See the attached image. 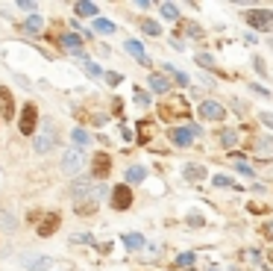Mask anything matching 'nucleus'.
<instances>
[{
  "label": "nucleus",
  "instance_id": "f257e3e1",
  "mask_svg": "<svg viewBox=\"0 0 273 271\" xmlns=\"http://www.w3.org/2000/svg\"><path fill=\"white\" fill-rule=\"evenodd\" d=\"M191 109H188V101L180 98V95H171L168 101L159 106V118L162 121H174V118H188Z\"/></svg>",
  "mask_w": 273,
  "mask_h": 271
},
{
  "label": "nucleus",
  "instance_id": "f03ea898",
  "mask_svg": "<svg viewBox=\"0 0 273 271\" xmlns=\"http://www.w3.org/2000/svg\"><path fill=\"white\" fill-rule=\"evenodd\" d=\"M56 144V133H53V121H41V133L32 138L35 153H50Z\"/></svg>",
  "mask_w": 273,
  "mask_h": 271
},
{
  "label": "nucleus",
  "instance_id": "7ed1b4c3",
  "mask_svg": "<svg viewBox=\"0 0 273 271\" xmlns=\"http://www.w3.org/2000/svg\"><path fill=\"white\" fill-rule=\"evenodd\" d=\"M247 24L253 30L273 33V12H268V9H253V12H247Z\"/></svg>",
  "mask_w": 273,
  "mask_h": 271
},
{
  "label": "nucleus",
  "instance_id": "20e7f679",
  "mask_svg": "<svg viewBox=\"0 0 273 271\" xmlns=\"http://www.w3.org/2000/svg\"><path fill=\"white\" fill-rule=\"evenodd\" d=\"M200 133H203V130H200L197 124H191V127H171V133H168V136H171V141H174V144L188 147V144H191Z\"/></svg>",
  "mask_w": 273,
  "mask_h": 271
},
{
  "label": "nucleus",
  "instance_id": "39448f33",
  "mask_svg": "<svg viewBox=\"0 0 273 271\" xmlns=\"http://www.w3.org/2000/svg\"><path fill=\"white\" fill-rule=\"evenodd\" d=\"M109 171H112V156L109 153H97L94 162H91V180L94 183H103L109 177Z\"/></svg>",
  "mask_w": 273,
  "mask_h": 271
},
{
  "label": "nucleus",
  "instance_id": "423d86ee",
  "mask_svg": "<svg viewBox=\"0 0 273 271\" xmlns=\"http://www.w3.org/2000/svg\"><path fill=\"white\" fill-rule=\"evenodd\" d=\"M35 124H38V106H35V103H27V106L21 109V121H18V127H21V133L24 136H32L35 133Z\"/></svg>",
  "mask_w": 273,
  "mask_h": 271
},
{
  "label": "nucleus",
  "instance_id": "0eeeda50",
  "mask_svg": "<svg viewBox=\"0 0 273 271\" xmlns=\"http://www.w3.org/2000/svg\"><path fill=\"white\" fill-rule=\"evenodd\" d=\"M59 224H62L59 212H47V215H41V221H38V236L41 239L53 236V233L59 230Z\"/></svg>",
  "mask_w": 273,
  "mask_h": 271
},
{
  "label": "nucleus",
  "instance_id": "6e6552de",
  "mask_svg": "<svg viewBox=\"0 0 273 271\" xmlns=\"http://www.w3.org/2000/svg\"><path fill=\"white\" fill-rule=\"evenodd\" d=\"M197 112H200V118H203V121H220V118L226 115V109H223L217 101H203Z\"/></svg>",
  "mask_w": 273,
  "mask_h": 271
},
{
  "label": "nucleus",
  "instance_id": "1a4fd4ad",
  "mask_svg": "<svg viewBox=\"0 0 273 271\" xmlns=\"http://www.w3.org/2000/svg\"><path fill=\"white\" fill-rule=\"evenodd\" d=\"M112 206L123 212V209H129L132 206V192H129V186H115L112 189Z\"/></svg>",
  "mask_w": 273,
  "mask_h": 271
},
{
  "label": "nucleus",
  "instance_id": "9d476101",
  "mask_svg": "<svg viewBox=\"0 0 273 271\" xmlns=\"http://www.w3.org/2000/svg\"><path fill=\"white\" fill-rule=\"evenodd\" d=\"M83 165H86L83 150H68V153H65V159H62V168L68 171V174H80Z\"/></svg>",
  "mask_w": 273,
  "mask_h": 271
},
{
  "label": "nucleus",
  "instance_id": "9b49d317",
  "mask_svg": "<svg viewBox=\"0 0 273 271\" xmlns=\"http://www.w3.org/2000/svg\"><path fill=\"white\" fill-rule=\"evenodd\" d=\"M0 118H6V121L15 118V98L6 86H0Z\"/></svg>",
  "mask_w": 273,
  "mask_h": 271
},
{
  "label": "nucleus",
  "instance_id": "f8f14e48",
  "mask_svg": "<svg viewBox=\"0 0 273 271\" xmlns=\"http://www.w3.org/2000/svg\"><path fill=\"white\" fill-rule=\"evenodd\" d=\"M56 41H59V44H62V47H65V50H71V53H77L80 59H89V56L83 53V38H80V35H74V33H65V35H59Z\"/></svg>",
  "mask_w": 273,
  "mask_h": 271
},
{
  "label": "nucleus",
  "instance_id": "ddd939ff",
  "mask_svg": "<svg viewBox=\"0 0 273 271\" xmlns=\"http://www.w3.org/2000/svg\"><path fill=\"white\" fill-rule=\"evenodd\" d=\"M123 47H126V53H132V56H135V59H138L141 65H150V59H147V53H144L141 41H126Z\"/></svg>",
  "mask_w": 273,
  "mask_h": 271
},
{
  "label": "nucleus",
  "instance_id": "4468645a",
  "mask_svg": "<svg viewBox=\"0 0 273 271\" xmlns=\"http://www.w3.org/2000/svg\"><path fill=\"white\" fill-rule=\"evenodd\" d=\"M147 83H150L153 92H159V95H165V92L171 89V80H168V77H162V74H150V80H147Z\"/></svg>",
  "mask_w": 273,
  "mask_h": 271
},
{
  "label": "nucleus",
  "instance_id": "2eb2a0df",
  "mask_svg": "<svg viewBox=\"0 0 273 271\" xmlns=\"http://www.w3.org/2000/svg\"><path fill=\"white\" fill-rule=\"evenodd\" d=\"M203 177H206V168H203V165H185V180L200 183Z\"/></svg>",
  "mask_w": 273,
  "mask_h": 271
},
{
  "label": "nucleus",
  "instance_id": "dca6fc26",
  "mask_svg": "<svg viewBox=\"0 0 273 271\" xmlns=\"http://www.w3.org/2000/svg\"><path fill=\"white\" fill-rule=\"evenodd\" d=\"M123 248H129V251L144 248V236H138V233H126V236H123Z\"/></svg>",
  "mask_w": 273,
  "mask_h": 271
},
{
  "label": "nucleus",
  "instance_id": "f3484780",
  "mask_svg": "<svg viewBox=\"0 0 273 271\" xmlns=\"http://www.w3.org/2000/svg\"><path fill=\"white\" fill-rule=\"evenodd\" d=\"M74 12L83 15V18H94V15H97V6H94V3H77Z\"/></svg>",
  "mask_w": 273,
  "mask_h": 271
},
{
  "label": "nucleus",
  "instance_id": "a211bd4d",
  "mask_svg": "<svg viewBox=\"0 0 273 271\" xmlns=\"http://www.w3.org/2000/svg\"><path fill=\"white\" fill-rule=\"evenodd\" d=\"M220 144L223 147H235L238 144V133L235 130H220Z\"/></svg>",
  "mask_w": 273,
  "mask_h": 271
},
{
  "label": "nucleus",
  "instance_id": "6ab92c4d",
  "mask_svg": "<svg viewBox=\"0 0 273 271\" xmlns=\"http://www.w3.org/2000/svg\"><path fill=\"white\" fill-rule=\"evenodd\" d=\"M144 177H147V171L141 168V165H132V168L126 171V180H129V183H141Z\"/></svg>",
  "mask_w": 273,
  "mask_h": 271
},
{
  "label": "nucleus",
  "instance_id": "aec40b11",
  "mask_svg": "<svg viewBox=\"0 0 273 271\" xmlns=\"http://www.w3.org/2000/svg\"><path fill=\"white\" fill-rule=\"evenodd\" d=\"M94 30H97V33H103V35H112V33H115V24H112V21L97 18V21H94Z\"/></svg>",
  "mask_w": 273,
  "mask_h": 271
},
{
  "label": "nucleus",
  "instance_id": "412c9836",
  "mask_svg": "<svg viewBox=\"0 0 273 271\" xmlns=\"http://www.w3.org/2000/svg\"><path fill=\"white\" fill-rule=\"evenodd\" d=\"M162 15H165L168 21H180V9H177L174 3H162Z\"/></svg>",
  "mask_w": 273,
  "mask_h": 271
},
{
  "label": "nucleus",
  "instance_id": "4be33fe9",
  "mask_svg": "<svg viewBox=\"0 0 273 271\" xmlns=\"http://www.w3.org/2000/svg\"><path fill=\"white\" fill-rule=\"evenodd\" d=\"M24 27H27V33H32V35H35V33H41V15H30Z\"/></svg>",
  "mask_w": 273,
  "mask_h": 271
},
{
  "label": "nucleus",
  "instance_id": "5701e85b",
  "mask_svg": "<svg viewBox=\"0 0 273 271\" xmlns=\"http://www.w3.org/2000/svg\"><path fill=\"white\" fill-rule=\"evenodd\" d=\"M94 212H97V203H94V201H80L77 215H94Z\"/></svg>",
  "mask_w": 273,
  "mask_h": 271
},
{
  "label": "nucleus",
  "instance_id": "b1692460",
  "mask_svg": "<svg viewBox=\"0 0 273 271\" xmlns=\"http://www.w3.org/2000/svg\"><path fill=\"white\" fill-rule=\"evenodd\" d=\"M71 141H74V144H77V147H83V144H89V133H86V130H80V127H77V130H74V133H71Z\"/></svg>",
  "mask_w": 273,
  "mask_h": 271
},
{
  "label": "nucleus",
  "instance_id": "393cba45",
  "mask_svg": "<svg viewBox=\"0 0 273 271\" xmlns=\"http://www.w3.org/2000/svg\"><path fill=\"white\" fill-rule=\"evenodd\" d=\"M138 133H141V136H138V144H147V141H150V124H147V121H141V124H138Z\"/></svg>",
  "mask_w": 273,
  "mask_h": 271
},
{
  "label": "nucleus",
  "instance_id": "a878e982",
  "mask_svg": "<svg viewBox=\"0 0 273 271\" xmlns=\"http://www.w3.org/2000/svg\"><path fill=\"white\" fill-rule=\"evenodd\" d=\"M165 71H168V74H171V77H174V80H177V83H180V86H188V77H185V74H182V71H177V68H171V62H168V65H165Z\"/></svg>",
  "mask_w": 273,
  "mask_h": 271
},
{
  "label": "nucleus",
  "instance_id": "bb28decb",
  "mask_svg": "<svg viewBox=\"0 0 273 271\" xmlns=\"http://www.w3.org/2000/svg\"><path fill=\"white\" fill-rule=\"evenodd\" d=\"M83 68L89 71V74H91V77H94V80H100V77H103V71H100V65H94L91 59H83Z\"/></svg>",
  "mask_w": 273,
  "mask_h": 271
},
{
  "label": "nucleus",
  "instance_id": "cd10ccee",
  "mask_svg": "<svg viewBox=\"0 0 273 271\" xmlns=\"http://www.w3.org/2000/svg\"><path fill=\"white\" fill-rule=\"evenodd\" d=\"M182 27H185V33H188V35H194V38H203V30H200L194 21H188V24H182Z\"/></svg>",
  "mask_w": 273,
  "mask_h": 271
},
{
  "label": "nucleus",
  "instance_id": "c85d7f7f",
  "mask_svg": "<svg viewBox=\"0 0 273 271\" xmlns=\"http://www.w3.org/2000/svg\"><path fill=\"white\" fill-rule=\"evenodd\" d=\"M194 62H197V65H200V68H214V59H212V56H209V53H200V56H197Z\"/></svg>",
  "mask_w": 273,
  "mask_h": 271
},
{
  "label": "nucleus",
  "instance_id": "c756f323",
  "mask_svg": "<svg viewBox=\"0 0 273 271\" xmlns=\"http://www.w3.org/2000/svg\"><path fill=\"white\" fill-rule=\"evenodd\" d=\"M191 263H194V254H180L174 266H180V269H185V266H191Z\"/></svg>",
  "mask_w": 273,
  "mask_h": 271
},
{
  "label": "nucleus",
  "instance_id": "7c9ffc66",
  "mask_svg": "<svg viewBox=\"0 0 273 271\" xmlns=\"http://www.w3.org/2000/svg\"><path fill=\"white\" fill-rule=\"evenodd\" d=\"M141 27H144V33H150V35H159V33H162V27H159L156 21H144Z\"/></svg>",
  "mask_w": 273,
  "mask_h": 271
},
{
  "label": "nucleus",
  "instance_id": "2f4dec72",
  "mask_svg": "<svg viewBox=\"0 0 273 271\" xmlns=\"http://www.w3.org/2000/svg\"><path fill=\"white\" fill-rule=\"evenodd\" d=\"M3 227H6V230H18V227H15V215L3 212Z\"/></svg>",
  "mask_w": 273,
  "mask_h": 271
},
{
  "label": "nucleus",
  "instance_id": "473e14b6",
  "mask_svg": "<svg viewBox=\"0 0 273 271\" xmlns=\"http://www.w3.org/2000/svg\"><path fill=\"white\" fill-rule=\"evenodd\" d=\"M212 183H214V186H232V180H229L226 174H217V177H214Z\"/></svg>",
  "mask_w": 273,
  "mask_h": 271
},
{
  "label": "nucleus",
  "instance_id": "72a5a7b5",
  "mask_svg": "<svg viewBox=\"0 0 273 271\" xmlns=\"http://www.w3.org/2000/svg\"><path fill=\"white\" fill-rule=\"evenodd\" d=\"M103 77H106V83H112V86L121 83V74H112V71H109V74H103Z\"/></svg>",
  "mask_w": 273,
  "mask_h": 271
},
{
  "label": "nucleus",
  "instance_id": "f704fd0d",
  "mask_svg": "<svg viewBox=\"0 0 273 271\" xmlns=\"http://www.w3.org/2000/svg\"><path fill=\"white\" fill-rule=\"evenodd\" d=\"M188 224L191 227H203V215H188Z\"/></svg>",
  "mask_w": 273,
  "mask_h": 271
},
{
  "label": "nucleus",
  "instance_id": "c9c22d12",
  "mask_svg": "<svg viewBox=\"0 0 273 271\" xmlns=\"http://www.w3.org/2000/svg\"><path fill=\"white\" fill-rule=\"evenodd\" d=\"M135 98H138V103H150V92H141V89H138Z\"/></svg>",
  "mask_w": 273,
  "mask_h": 271
},
{
  "label": "nucleus",
  "instance_id": "e433bc0d",
  "mask_svg": "<svg viewBox=\"0 0 273 271\" xmlns=\"http://www.w3.org/2000/svg\"><path fill=\"white\" fill-rule=\"evenodd\" d=\"M262 124H265V127H271V130H273V115H271V112H262Z\"/></svg>",
  "mask_w": 273,
  "mask_h": 271
},
{
  "label": "nucleus",
  "instance_id": "4c0bfd02",
  "mask_svg": "<svg viewBox=\"0 0 273 271\" xmlns=\"http://www.w3.org/2000/svg\"><path fill=\"white\" fill-rule=\"evenodd\" d=\"M71 242H74V245H77V242H91V236H89V233H80V236L74 233V236H71Z\"/></svg>",
  "mask_w": 273,
  "mask_h": 271
},
{
  "label": "nucleus",
  "instance_id": "58836bf2",
  "mask_svg": "<svg viewBox=\"0 0 273 271\" xmlns=\"http://www.w3.org/2000/svg\"><path fill=\"white\" fill-rule=\"evenodd\" d=\"M18 6H21V9H24V12H32V9H35V3H32V0H21V3H18Z\"/></svg>",
  "mask_w": 273,
  "mask_h": 271
},
{
  "label": "nucleus",
  "instance_id": "ea45409f",
  "mask_svg": "<svg viewBox=\"0 0 273 271\" xmlns=\"http://www.w3.org/2000/svg\"><path fill=\"white\" fill-rule=\"evenodd\" d=\"M250 212H268V203L262 206V203H250Z\"/></svg>",
  "mask_w": 273,
  "mask_h": 271
},
{
  "label": "nucleus",
  "instance_id": "a19ab883",
  "mask_svg": "<svg viewBox=\"0 0 273 271\" xmlns=\"http://www.w3.org/2000/svg\"><path fill=\"white\" fill-rule=\"evenodd\" d=\"M112 112H115V115H121V112H123V103L118 101V98H115V101H112Z\"/></svg>",
  "mask_w": 273,
  "mask_h": 271
},
{
  "label": "nucleus",
  "instance_id": "79ce46f5",
  "mask_svg": "<svg viewBox=\"0 0 273 271\" xmlns=\"http://www.w3.org/2000/svg\"><path fill=\"white\" fill-rule=\"evenodd\" d=\"M235 165H238V171H241V174H247V177H250V174H253V168H250V165H247V162H235Z\"/></svg>",
  "mask_w": 273,
  "mask_h": 271
},
{
  "label": "nucleus",
  "instance_id": "37998d69",
  "mask_svg": "<svg viewBox=\"0 0 273 271\" xmlns=\"http://www.w3.org/2000/svg\"><path fill=\"white\" fill-rule=\"evenodd\" d=\"M262 233H265V239H271V242H273V224H265V227H262Z\"/></svg>",
  "mask_w": 273,
  "mask_h": 271
},
{
  "label": "nucleus",
  "instance_id": "c03bdc74",
  "mask_svg": "<svg viewBox=\"0 0 273 271\" xmlns=\"http://www.w3.org/2000/svg\"><path fill=\"white\" fill-rule=\"evenodd\" d=\"M259 147H262V150H268V153H271V150H273V141H271V138H265V141H259Z\"/></svg>",
  "mask_w": 273,
  "mask_h": 271
},
{
  "label": "nucleus",
  "instance_id": "a18cd8bd",
  "mask_svg": "<svg viewBox=\"0 0 273 271\" xmlns=\"http://www.w3.org/2000/svg\"><path fill=\"white\" fill-rule=\"evenodd\" d=\"M121 133H123V141H132V130H126V127H121Z\"/></svg>",
  "mask_w": 273,
  "mask_h": 271
},
{
  "label": "nucleus",
  "instance_id": "49530a36",
  "mask_svg": "<svg viewBox=\"0 0 273 271\" xmlns=\"http://www.w3.org/2000/svg\"><path fill=\"white\" fill-rule=\"evenodd\" d=\"M271 260H273V254H271Z\"/></svg>",
  "mask_w": 273,
  "mask_h": 271
},
{
  "label": "nucleus",
  "instance_id": "de8ad7c7",
  "mask_svg": "<svg viewBox=\"0 0 273 271\" xmlns=\"http://www.w3.org/2000/svg\"><path fill=\"white\" fill-rule=\"evenodd\" d=\"M271 44H273V38H271Z\"/></svg>",
  "mask_w": 273,
  "mask_h": 271
}]
</instances>
